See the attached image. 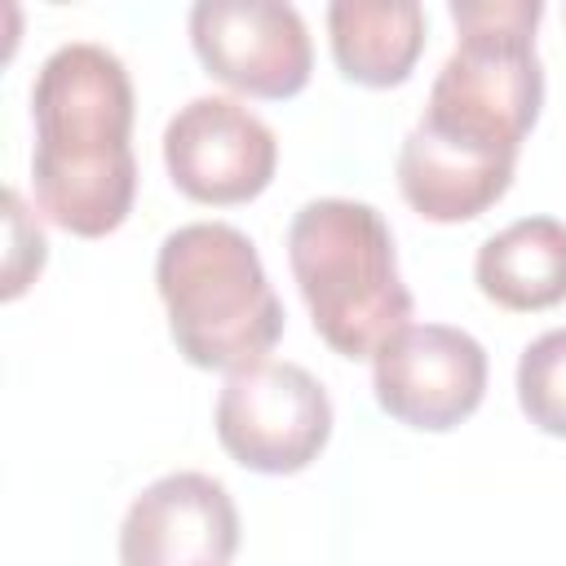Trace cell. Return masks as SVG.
Masks as SVG:
<instances>
[{"instance_id": "obj_1", "label": "cell", "mask_w": 566, "mask_h": 566, "mask_svg": "<svg viewBox=\"0 0 566 566\" xmlns=\"http://www.w3.org/2000/svg\"><path fill=\"white\" fill-rule=\"evenodd\" d=\"M31 186L40 212L80 239L119 230L137 195L128 66L88 40L53 49L31 84Z\"/></svg>"}, {"instance_id": "obj_2", "label": "cell", "mask_w": 566, "mask_h": 566, "mask_svg": "<svg viewBox=\"0 0 566 566\" xmlns=\"http://www.w3.org/2000/svg\"><path fill=\"white\" fill-rule=\"evenodd\" d=\"M539 18V0H455L451 22L460 40L429 88L416 133L513 172L544 106V66L535 53Z\"/></svg>"}, {"instance_id": "obj_3", "label": "cell", "mask_w": 566, "mask_h": 566, "mask_svg": "<svg viewBox=\"0 0 566 566\" xmlns=\"http://www.w3.org/2000/svg\"><path fill=\"white\" fill-rule=\"evenodd\" d=\"M155 287L177 354L203 371L265 363L283 336V305L252 239L226 221H190L159 243Z\"/></svg>"}, {"instance_id": "obj_4", "label": "cell", "mask_w": 566, "mask_h": 566, "mask_svg": "<svg viewBox=\"0 0 566 566\" xmlns=\"http://www.w3.org/2000/svg\"><path fill=\"white\" fill-rule=\"evenodd\" d=\"M292 279L340 358H371L411 318L385 217L358 199H310L287 230Z\"/></svg>"}, {"instance_id": "obj_5", "label": "cell", "mask_w": 566, "mask_h": 566, "mask_svg": "<svg viewBox=\"0 0 566 566\" xmlns=\"http://www.w3.org/2000/svg\"><path fill=\"white\" fill-rule=\"evenodd\" d=\"M217 438L252 473H301L332 438V398L296 363H252L217 394Z\"/></svg>"}, {"instance_id": "obj_6", "label": "cell", "mask_w": 566, "mask_h": 566, "mask_svg": "<svg viewBox=\"0 0 566 566\" xmlns=\"http://www.w3.org/2000/svg\"><path fill=\"white\" fill-rule=\"evenodd\" d=\"M380 411L407 429L447 433L482 407L486 349L447 323H407L371 354Z\"/></svg>"}, {"instance_id": "obj_7", "label": "cell", "mask_w": 566, "mask_h": 566, "mask_svg": "<svg viewBox=\"0 0 566 566\" xmlns=\"http://www.w3.org/2000/svg\"><path fill=\"white\" fill-rule=\"evenodd\" d=\"M164 164L172 186L212 208L256 199L279 168L270 124L234 97H195L164 128Z\"/></svg>"}, {"instance_id": "obj_8", "label": "cell", "mask_w": 566, "mask_h": 566, "mask_svg": "<svg viewBox=\"0 0 566 566\" xmlns=\"http://www.w3.org/2000/svg\"><path fill=\"white\" fill-rule=\"evenodd\" d=\"M190 44L212 80L248 97H296L314 49L301 13L274 0H203L190 9Z\"/></svg>"}, {"instance_id": "obj_9", "label": "cell", "mask_w": 566, "mask_h": 566, "mask_svg": "<svg viewBox=\"0 0 566 566\" xmlns=\"http://www.w3.org/2000/svg\"><path fill=\"white\" fill-rule=\"evenodd\" d=\"M239 509L208 473H168L124 513L119 566H230Z\"/></svg>"}, {"instance_id": "obj_10", "label": "cell", "mask_w": 566, "mask_h": 566, "mask_svg": "<svg viewBox=\"0 0 566 566\" xmlns=\"http://www.w3.org/2000/svg\"><path fill=\"white\" fill-rule=\"evenodd\" d=\"M332 57L363 88H394L424 49V9L416 0H336L327 9Z\"/></svg>"}, {"instance_id": "obj_11", "label": "cell", "mask_w": 566, "mask_h": 566, "mask_svg": "<svg viewBox=\"0 0 566 566\" xmlns=\"http://www.w3.org/2000/svg\"><path fill=\"white\" fill-rule=\"evenodd\" d=\"M473 279L500 310H548L566 301V226L557 217H522L478 248Z\"/></svg>"}, {"instance_id": "obj_12", "label": "cell", "mask_w": 566, "mask_h": 566, "mask_svg": "<svg viewBox=\"0 0 566 566\" xmlns=\"http://www.w3.org/2000/svg\"><path fill=\"white\" fill-rule=\"evenodd\" d=\"M517 402L535 429L566 438V327H553L522 349Z\"/></svg>"}]
</instances>
